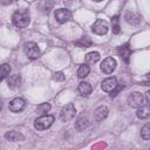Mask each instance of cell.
Listing matches in <instances>:
<instances>
[{
	"instance_id": "obj_1",
	"label": "cell",
	"mask_w": 150,
	"mask_h": 150,
	"mask_svg": "<svg viewBox=\"0 0 150 150\" xmlns=\"http://www.w3.org/2000/svg\"><path fill=\"white\" fill-rule=\"evenodd\" d=\"M12 22L16 28H26L30 22V14L28 9H19L13 13Z\"/></svg>"
},
{
	"instance_id": "obj_2",
	"label": "cell",
	"mask_w": 150,
	"mask_h": 150,
	"mask_svg": "<svg viewBox=\"0 0 150 150\" xmlns=\"http://www.w3.org/2000/svg\"><path fill=\"white\" fill-rule=\"evenodd\" d=\"M54 116L52 115H41L40 117H38L34 121V127L36 130H46L48 128L52 127V124L54 123Z\"/></svg>"
},
{
	"instance_id": "obj_3",
	"label": "cell",
	"mask_w": 150,
	"mask_h": 150,
	"mask_svg": "<svg viewBox=\"0 0 150 150\" xmlns=\"http://www.w3.org/2000/svg\"><path fill=\"white\" fill-rule=\"evenodd\" d=\"M23 52L26 54V56L30 60H35L40 56V49H39V46L33 42V41H28L23 45Z\"/></svg>"
},
{
	"instance_id": "obj_4",
	"label": "cell",
	"mask_w": 150,
	"mask_h": 150,
	"mask_svg": "<svg viewBox=\"0 0 150 150\" xmlns=\"http://www.w3.org/2000/svg\"><path fill=\"white\" fill-rule=\"evenodd\" d=\"M75 114H76V109L74 107V104L69 103L67 105H64L62 109H61V112H60V118L61 121L63 122H68L70 120H73L75 117Z\"/></svg>"
},
{
	"instance_id": "obj_5",
	"label": "cell",
	"mask_w": 150,
	"mask_h": 150,
	"mask_svg": "<svg viewBox=\"0 0 150 150\" xmlns=\"http://www.w3.org/2000/svg\"><path fill=\"white\" fill-rule=\"evenodd\" d=\"M54 16L59 23H66L71 20V12L67 8H59L55 11Z\"/></svg>"
},
{
	"instance_id": "obj_6",
	"label": "cell",
	"mask_w": 150,
	"mask_h": 150,
	"mask_svg": "<svg viewBox=\"0 0 150 150\" xmlns=\"http://www.w3.org/2000/svg\"><path fill=\"white\" fill-rule=\"evenodd\" d=\"M128 103H129V105L132 107V108H138V107H141V105H143V104L145 103V98H144V96H143L141 93L134 91L132 94L129 95V97H128Z\"/></svg>"
},
{
	"instance_id": "obj_7",
	"label": "cell",
	"mask_w": 150,
	"mask_h": 150,
	"mask_svg": "<svg viewBox=\"0 0 150 150\" xmlns=\"http://www.w3.org/2000/svg\"><path fill=\"white\" fill-rule=\"evenodd\" d=\"M91 30H93V33H95V34H97V35H104V34H107V32L109 30V26H108V23H107L104 20L97 19V20L93 23Z\"/></svg>"
},
{
	"instance_id": "obj_8",
	"label": "cell",
	"mask_w": 150,
	"mask_h": 150,
	"mask_svg": "<svg viewBox=\"0 0 150 150\" xmlns=\"http://www.w3.org/2000/svg\"><path fill=\"white\" fill-rule=\"evenodd\" d=\"M116 66H117V62L114 57H105L102 61L100 68L104 74H111L116 69Z\"/></svg>"
},
{
	"instance_id": "obj_9",
	"label": "cell",
	"mask_w": 150,
	"mask_h": 150,
	"mask_svg": "<svg viewBox=\"0 0 150 150\" xmlns=\"http://www.w3.org/2000/svg\"><path fill=\"white\" fill-rule=\"evenodd\" d=\"M117 86H118L117 79L114 77V76L107 77V79H104V80L101 82V88H102V90L105 91V93H111Z\"/></svg>"
},
{
	"instance_id": "obj_10",
	"label": "cell",
	"mask_w": 150,
	"mask_h": 150,
	"mask_svg": "<svg viewBox=\"0 0 150 150\" xmlns=\"http://www.w3.org/2000/svg\"><path fill=\"white\" fill-rule=\"evenodd\" d=\"M25 105H26V102L22 97H15L9 102L8 108L12 112H20L21 110H23Z\"/></svg>"
},
{
	"instance_id": "obj_11",
	"label": "cell",
	"mask_w": 150,
	"mask_h": 150,
	"mask_svg": "<svg viewBox=\"0 0 150 150\" xmlns=\"http://www.w3.org/2000/svg\"><path fill=\"white\" fill-rule=\"evenodd\" d=\"M5 138L7 141H12V142H20V141L25 139V136L21 132H19V131L11 130V131H7L5 134Z\"/></svg>"
},
{
	"instance_id": "obj_12",
	"label": "cell",
	"mask_w": 150,
	"mask_h": 150,
	"mask_svg": "<svg viewBox=\"0 0 150 150\" xmlns=\"http://www.w3.org/2000/svg\"><path fill=\"white\" fill-rule=\"evenodd\" d=\"M7 84H8V87L11 89H16L21 84V76H20V74H13V75L8 76Z\"/></svg>"
},
{
	"instance_id": "obj_13",
	"label": "cell",
	"mask_w": 150,
	"mask_h": 150,
	"mask_svg": "<svg viewBox=\"0 0 150 150\" xmlns=\"http://www.w3.org/2000/svg\"><path fill=\"white\" fill-rule=\"evenodd\" d=\"M77 89H79V93H80L82 96H88V95L91 93L93 87H91V84H90L89 82L82 81V82H80V83H79Z\"/></svg>"
},
{
	"instance_id": "obj_14",
	"label": "cell",
	"mask_w": 150,
	"mask_h": 150,
	"mask_svg": "<svg viewBox=\"0 0 150 150\" xmlns=\"http://www.w3.org/2000/svg\"><path fill=\"white\" fill-rule=\"evenodd\" d=\"M117 53L121 56V59L124 60V62H129V56L131 54V50H130V48H129L128 45H123V46L118 47L117 48Z\"/></svg>"
},
{
	"instance_id": "obj_15",
	"label": "cell",
	"mask_w": 150,
	"mask_h": 150,
	"mask_svg": "<svg viewBox=\"0 0 150 150\" xmlns=\"http://www.w3.org/2000/svg\"><path fill=\"white\" fill-rule=\"evenodd\" d=\"M108 112H109V110H108V108H107L105 105L98 107V108L95 110V120H96L97 122L103 121V120L108 116Z\"/></svg>"
},
{
	"instance_id": "obj_16",
	"label": "cell",
	"mask_w": 150,
	"mask_h": 150,
	"mask_svg": "<svg viewBox=\"0 0 150 150\" xmlns=\"http://www.w3.org/2000/svg\"><path fill=\"white\" fill-rule=\"evenodd\" d=\"M89 124H90L89 118L82 116V117H80V118L75 122V129H76L77 131H83L84 129H87V128L89 127Z\"/></svg>"
},
{
	"instance_id": "obj_17",
	"label": "cell",
	"mask_w": 150,
	"mask_h": 150,
	"mask_svg": "<svg viewBox=\"0 0 150 150\" xmlns=\"http://www.w3.org/2000/svg\"><path fill=\"white\" fill-rule=\"evenodd\" d=\"M125 21L132 26H136L141 22V15L137 13H134V12H129L125 14Z\"/></svg>"
},
{
	"instance_id": "obj_18",
	"label": "cell",
	"mask_w": 150,
	"mask_h": 150,
	"mask_svg": "<svg viewBox=\"0 0 150 150\" xmlns=\"http://www.w3.org/2000/svg\"><path fill=\"white\" fill-rule=\"evenodd\" d=\"M98 60H100V53L98 52H90L84 57V61L87 63H89V64H93V63L97 62Z\"/></svg>"
},
{
	"instance_id": "obj_19",
	"label": "cell",
	"mask_w": 150,
	"mask_h": 150,
	"mask_svg": "<svg viewBox=\"0 0 150 150\" xmlns=\"http://www.w3.org/2000/svg\"><path fill=\"white\" fill-rule=\"evenodd\" d=\"M75 45L77 47H81V48H88V47L91 46V40L88 36H82V38H80L79 40L75 41Z\"/></svg>"
},
{
	"instance_id": "obj_20",
	"label": "cell",
	"mask_w": 150,
	"mask_h": 150,
	"mask_svg": "<svg viewBox=\"0 0 150 150\" xmlns=\"http://www.w3.org/2000/svg\"><path fill=\"white\" fill-rule=\"evenodd\" d=\"M149 114H150V110H149V107L148 104L146 105H141L138 107V110H137V117L138 118H146L149 117Z\"/></svg>"
},
{
	"instance_id": "obj_21",
	"label": "cell",
	"mask_w": 150,
	"mask_h": 150,
	"mask_svg": "<svg viewBox=\"0 0 150 150\" xmlns=\"http://www.w3.org/2000/svg\"><path fill=\"white\" fill-rule=\"evenodd\" d=\"M89 73H90V68L87 64H81L79 67V69H77V76L80 79H84L86 76L89 75Z\"/></svg>"
},
{
	"instance_id": "obj_22",
	"label": "cell",
	"mask_w": 150,
	"mask_h": 150,
	"mask_svg": "<svg viewBox=\"0 0 150 150\" xmlns=\"http://www.w3.org/2000/svg\"><path fill=\"white\" fill-rule=\"evenodd\" d=\"M9 73H11V66H9L8 63L1 64V66H0V82H1L5 77H7V76L9 75Z\"/></svg>"
},
{
	"instance_id": "obj_23",
	"label": "cell",
	"mask_w": 150,
	"mask_h": 150,
	"mask_svg": "<svg viewBox=\"0 0 150 150\" xmlns=\"http://www.w3.org/2000/svg\"><path fill=\"white\" fill-rule=\"evenodd\" d=\"M50 104L49 103H41L36 107V112L40 114V115H46L49 110H50Z\"/></svg>"
},
{
	"instance_id": "obj_24",
	"label": "cell",
	"mask_w": 150,
	"mask_h": 150,
	"mask_svg": "<svg viewBox=\"0 0 150 150\" xmlns=\"http://www.w3.org/2000/svg\"><path fill=\"white\" fill-rule=\"evenodd\" d=\"M141 137L143 139H145V141H148L150 138V127H149V124H145L142 128V130H141Z\"/></svg>"
},
{
	"instance_id": "obj_25",
	"label": "cell",
	"mask_w": 150,
	"mask_h": 150,
	"mask_svg": "<svg viewBox=\"0 0 150 150\" xmlns=\"http://www.w3.org/2000/svg\"><path fill=\"white\" fill-rule=\"evenodd\" d=\"M111 23H112V32L115 34H118L120 33V23H118V16L117 15L111 18Z\"/></svg>"
},
{
	"instance_id": "obj_26",
	"label": "cell",
	"mask_w": 150,
	"mask_h": 150,
	"mask_svg": "<svg viewBox=\"0 0 150 150\" xmlns=\"http://www.w3.org/2000/svg\"><path fill=\"white\" fill-rule=\"evenodd\" d=\"M53 79L56 80V81H63V80H64V75H63L62 71H59V73H55V74H54Z\"/></svg>"
},
{
	"instance_id": "obj_27",
	"label": "cell",
	"mask_w": 150,
	"mask_h": 150,
	"mask_svg": "<svg viewBox=\"0 0 150 150\" xmlns=\"http://www.w3.org/2000/svg\"><path fill=\"white\" fill-rule=\"evenodd\" d=\"M15 0H0V4L1 5H9V4H12V2H14Z\"/></svg>"
},
{
	"instance_id": "obj_28",
	"label": "cell",
	"mask_w": 150,
	"mask_h": 150,
	"mask_svg": "<svg viewBox=\"0 0 150 150\" xmlns=\"http://www.w3.org/2000/svg\"><path fill=\"white\" fill-rule=\"evenodd\" d=\"M1 109H2V102L0 101V111H1Z\"/></svg>"
},
{
	"instance_id": "obj_29",
	"label": "cell",
	"mask_w": 150,
	"mask_h": 150,
	"mask_svg": "<svg viewBox=\"0 0 150 150\" xmlns=\"http://www.w3.org/2000/svg\"><path fill=\"white\" fill-rule=\"evenodd\" d=\"M94 1H96V2H101V1H103V0H94Z\"/></svg>"
}]
</instances>
